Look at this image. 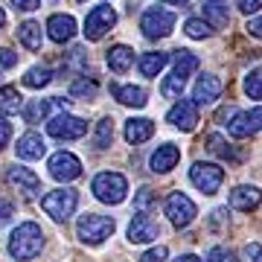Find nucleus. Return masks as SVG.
Returning <instances> with one entry per match:
<instances>
[{
  "label": "nucleus",
  "instance_id": "obj_1",
  "mask_svg": "<svg viewBox=\"0 0 262 262\" xmlns=\"http://www.w3.org/2000/svg\"><path fill=\"white\" fill-rule=\"evenodd\" d=\"M44 248V230L35 225V222H24L12 230V239H9V253L15 259H32L38 256Z\"/></svg>",
  "mask_w": 262,
  "mask_h": 262
},
{
  "label": "nucleus",
  "instance_id": "obj_2",
  "mask_svg": "<svg viewBox=\"0 0 262 262\" xmlns=\"http://www.w3.org/2000/svg\"><path fill=\"white\" fill-rule=\"evenodd\" d=\"M76 233H79V239L84 245H99L114 233V219L99 215V213H84L79 219V225H76Z\"/></svg>",
  "mask_w": 262,
  "mask_h": 262
},
{
  "label": "nucleus",
  "instance_id": "obj_3",
  "mask_svg": "<svg viewBox=\"0 0 262 262\" xmlns=\"http://www.w3.org/2000/svg\"><path fill=\"white\" fill-rule=\"evenodd\" d=\"M125 192H128V184L120 172H99L94 178V195L105 204H120L125 201Z\"/></svg>",
  "mask_w": 262,
  "mask_h": 262
},
{
  "label": "nucleus",
  "instance_id": "obj_4",
  "mask_svg": "<svg viewBox=\"0 0 262 262\" xmlns=\"http://www.w3.org/2000/svg\"><path fill=\"white\" fill-rule=\"evenodd\" d=\"M76 204H79V192L76 189H53L44 195L41 207H44V213L53 215L56 222H67L70 215H73Z\"/></svg>",
  "mask_w": 262,
  "mask_h": 262
},
{
  "label": "nucleus",
  "instance_id": "obj_5",
  "mask_svg": "<svg viewBox=\"0 0 262 262\" xmlns=\"http://www.w3.org/2000/svg\"><path fill=\"white\" fill-rule=\"evenodd\" d=\"M140 29L146 38H166L172 29H175V12L160 9V6H151V9L143 12L140 18Z\"/></svg>",
  "mask_w": 262,
  "mask_h": 262
},
{
  "label": "nucleus",
  "instance_id": "obj_6",
  "mask_svg": "<svg viewBox=\"0 0 262 262\" xmlns=\"http://www.w3.org/2000/svg\"><path fill=\"white\" fill-rule=\"evenodd\" d=\"M189 181H192L204 195H213V192H219L222 181H225V169L215 166V163H192Z\"/></svg>",
  "mask_w": 262,
  "mask_h": 262
},
{
  "label": "nucleus",
  "instance_id": "obj_7",
  "mask_svg": "<svg viewBox=\"0 0 262 262\" xmlns=\"http://www.w3.org/2000/svg\"><path fill=\"white\" fill-rule=\"evenodd\" d=\"M47 131L56 140H79V137L88 134V122L79 120V117H70V114H56L47 122Z\"/></svg>",
  "mask_w": 262,
  "mask_h": 262
},
{
  "label": "nucleus",
  "instance_id": "obj_8",
  "mask_svg": "<svg viewBox=\"0 0 262 262\" xmlns=\"http://www.w3.org/2000/svg\"><path fill=\"white\" fill-rule=\"evenodd\" d=\"M114 24H117V12H114V6H96V9L88 12L82 32H84L88 41H99V38H102Z\"/></svg>",
  "mask_w": 262,
  "mask_h": 262
},
{
  "label": "nucleus",
  "instance_id": "obj_9",
  "mask_svg": "<svg viewBox=\"0 0 262 262\" xmlns=\"http://www.w3.org/2000/svg\"><path fill=\"white\" fill-rule=\"evenodd\" d=\"M166 215L175 227H189L192 219H195V204H192V198H187L184 192H172V195L166 198Z\"/></svg>",
  "mask_w": 262,
  "mask_h": 262
},
{
  "label": "nucleus",
  "instance_id": "obj_10",
  "mask_svg": "<svg viewBox=\"0 0 262 262\" xmlns=\"http://www.w3.org/2000/svg\"><path fill=\"white\" fill-rule=\"evenodd\" d=\"M50 175L56 181H76L82 175V163L76 155L70 151H56L53 158H50Z\"/></svg>",
  "mask_w": 262,
  "mask_h": 262
},
{
  "label": "nucleus",
  "instance_id": "obj_11",
  "mask_svg": "<svg viewBox=\"0 0 262 262\" xmlns=\"http://www.w3.org/2000/svg\"><path fill=\"white\" fill-rule=\"evenodd\" d=\"M227 131L230 137H251L256 131H262V108H253V111H245V114H236L233 120L227 122Z\"/></svg>",
  "mask_w": 262,
  "mask_h": 262
},
{
  "label": "nucleus",
  "instance_id": "obj_12",
  "mask_svg": "<svg viewBox=\"0 0 262 262\" xmlns=\"http://www.w3.org/2000/svg\"><path fill=\"white\" fill-rule=\"evenodd\" d=\"M166 120L175 125V128L181 131H192L198 122V108H195V99H181V102H175L172 108H169Z\"/></svg>",
  "mask_w": 262,
  "mask_h": 262
},
{
  "label": "nucleus",
  "instance_id": "obj_13",
  "mask_svg": "<svg viewBox=\"0 0 262 262\" xmlns=\"http://www.w3.org/2000/svg\"><path fill=\"white\" fill-rule=\"evenodd\" d=\"M222 88H225V84H222L219 76L204 73V76H198L195 88H192V99H195V105H210L222 96Z\"/></svg>",
  "mask_w": 262,
  "mask_h": 262
},
{
  "label": "nucleus",
  "instance_id": "obj_14",
  "mask_svg": "<svg viewBox=\"0 0 262 262\" xmlns=\"http://www.w3.org/2000/svg\"><path fill=\"white\" fill-rule=\"evenodd\" d=\"M160 236V227L151 222L149 215H143L137 213L134 219H131V225H128V239L134 245H146V242H155Z\"/></svg>",
  "mask_w": 262,
  "mask_h": 262
},
{
  "label": "nucleus",
  "instance_id": "obj_15",
  "mask_svg": "<svg viewBox=\"0 0 262 262\" xmlns=\"http://www.w3.org/2000/svg\"><path fill=\"white\" fill-rule=\"evenodd\" d=\"M6 178H9L12 187H18V192H24V195H38V189H41V181H38V175L32 172V169L27 166H12L9 172H6Z\"/></svg>",
  "mask_w": 262,
  "mask_h": 262
},
{
  "label": "nucleus",
  "instance_id": "obj_16",
  "mask_svg": "<svg viewBox=\"0 0 262 262\" xmlns=\"http://www.w3.org/2000/svg\"><path fill=\"white\" fill-rule=\"evenodd\" d=\"M50 108H70V99H32V102L24 108V120L27 122H41L44 117L50 114Z\"/></svg>",
  "mask_w": 262,
  "mask_h": 262
},
{
  "label": "nucleus",
  "instance_id": "obj_17",
  "mask_svg": "<svg viewBox=\"0 0 262 262\" xmlns=\"http://www.w3.org/2000/svg\"><path fill=\"white\" fill-rule=\"evenodd\" d=\"M47 32H50V38H53L56 44H67V41L76 35L73 15H53V18L47 20Z\"/></svg>",
  "mask_w": 262,
  "mask_h": 262
},
{
  "label": "nucleus",
  "instance_id": "obj_18",
  "mask_svg": "<svg viewBox=\"0 0 262 262\" xmlns=\"http://www.w3.org/2000/svg\"><path fill=\"white\" fill-rule=\"evenodd\" d=\"M15 149H18V158H24V160H41V158H44V151H47V143H44L41 134L27 131V134L18 140Z\"/></svg>",
  "mask_w": 262,
  "mask_h": 262
},
{
  "label": "nucleus",
  "instance_id": "obj_19",
  "mask_svg": "<svg viewBox=\"0 0 262 262\" xmlns=\"http://www.w3.org/2000/svg\"><path fill=\"white\" fill-rule=\"evenodd\" d=\"M259 201H262V192L256 187H236L233 192H230V207H233V210H242V213L256 210Z\"/></svg>",
  "mask_w": 262,
  "mask_h": 262
},
{
  "label": "nucleus",
  "instance_id": "obj_20",
  "mask_svg": "<svg viewBox=\"0 0 262 262\" xmlns=\"http://www.w3.org/2000/svg\"><path fill=\"white\" fill-rule=\"evenodd\" d=\"M181 160V149L175 143H163L158 146V151L151 155V169L155 172H169V169H175V163Z\"/></svg>",
  "mask_w": 262,
  "mask_h": 262
},
{
  "label": "nucleus",
  "instance_id": "obj_21",
  "mask_svg": "<svg viewBox=\"0 0 262 262\" xmlns=\"http://www.w3.org/2000/svg\"><path fill=\"white\" fill-rule=\"evenodd\" d=\"M111 96L122 105H131V108H143L146 105V91L137 88V84H111Z\"/></svg>",
  "mask_w": 262,
  "mask_h": 262
},
{
  "label": "nucleus",
  "instance_id": "obj_22",
  "mask_svg": "<svg viewBox=\"0 0 262 262\" xmlns=\"http://www.w3.org/2000/svg\"><path fill=\"white\" fill-rule=\"evenodd\" d=\"M151 134H155V122L146 120V117H137V120H128V122H125V140L134 143V146L146 143Z\"/></svg>",
  "mask_w": 262,
  "mask_h": 262
},
{
  "label": "nucleus",
  "instance_id": "obj_23",
  "mask_svg": "<svg viewBox=\"0 0 262 262\" xmlns=\"http://www.w3.org/2000/svg\"><path fill=\"white\" fill-rule=\"evenodd\" d=\"M131 64H134V50L120 44V47H111L108 50V67L114 73H128Z\"/></svg>",
  "mask_w": 262,
  "mask_h": 262
},
{
  "label": "nucleus",
  "instance_id": "obj_24",
  "mask_svg": "<svg viewBox=\"0 0 262 262\" xmlns=\"http://www.w3.org/2000/svg\"><path fill=\"white\" fill-rule=\"evenodd\" d=\"M166 61H169L166 53H143L137 64H140V73L146 76V79H155V76L166 67Z\"/></svg>",
  "mask_w": 262,
  "mask_h": 262
},
{
  "label": "nucleus",
  "instance_id": "obj_25",
  "mask_svg": "<svg viewBox=\"0 0 262 262\" xmlns=\"http://www.w3.org/2000/svg\"><path fill=\"white\" fill-rule=\"evenodd\" d=\"M18 41L27 50H41V24L35 20H24L18 27Z\"/></svg>",
  "mask_w": 262,
  "mask_h": 262
},
{
  "label": "nucleus",
  "instance_id": "obj_26",
  "mask_svg": "<svg viewBox=\"0 0 262 262\" xmlns=\"http://www.w3.org/2000/svg\"><path fill=\"white\" fill-rule=\"evenodd\" d=\"M198 56L195 53H189V50H178V56H175V73L181 76V79H189V76L198 70Z\"/></svg>",
  "mask_w": 262,
  "mask_h": 262
},
{
  "label": "nucleus",
  "instance_id": "obj_27",
  "mask_svg": "<svg viewBox=\"0 0 262 262\" xmlns=\"http://www.w3.org/2000/svg\"><path fill=\"white\" fill-rule=\"evenodd\" d=\"M20 105H24V99H20L18 88L3 84V88H0V111L3 114H15V111H20Z\"/></svg>",
  "mask_w": 262,
  "mask_h": 262
},
{
  "label": "nucleus",
  "instance_id": "obj_28",
  "mask_svg": "<svg viewBox=\"0 0 262 262\" xmlns=\"http://www.w3.org/2000/svg\"><path fill=\"white\" fill-rule=\"evenodd\" d=\"M207 149L213 151V155H219V158H225V160H239V155H236L233 149H230V143L222 137V134H207Z\"/></svg>",
  "mask_w": 262,
  "mask_h": 262
},
{
  "label": "nucleus",
  "instance_id": "obj_29",
  "mask_svg": "<svg viewBox=\"0 0 262 262\" xmlns=\"http://www.w3.org/2000/svg\"><path fill=\"white\" fill-rule=\"evenodd\" d=\"M50 79H53L50 67L35 64V67H29V70H27V76H24V84H27V88H44V84H50Z\"/></svg>",
  "mask_w": 262,
  "mask_h": 262
},
{
  "label": "nucleus",
  "instance_id": "obj_30",
  "mask_svg": "<svg viewBox=\"0 0 262 262\" xmlns=\"http://www.w3.org/2000/svg\"><path fill=\"white\" fill-rule=\"evenodd\" d=\"M184 84H187V79H181L175 70L163 79V84H160V94L166 96V99H178L181 96V91H184Z\"/></svg>",
  "mask_w": 262,
  "mask_h": 262
},
{
  "label": "nucleus",
  "instance_id": "obj_31",
  "mask_svg": "<svg viewBox=\"0 0 262 262\" xmlns=\"http://www.w3.org/2000/svg\"><path fill=\"white\" fill-rule=\"evenodd\" d=\"M245 94L251 99H262V67H256L245 76Z\"/></svg>",
  "mask_w": 262,
  "mask_h": 262
},
{
  "label": "nucleus",
  "instance_id": "obj_32",
  "mask_svg": "<svg viewBox=\"0 0 262 262\" xmlns=\"http://www.w3.org/2000/svg\"><path fill=\"white\" fill-rule=\"evenodd\" d=\"M210 29L213 27L201 18H189L187 24H184V32H187L189 38H210Z\"/></svg>",
  "mask_w": 262,
  "mask_h": 262
},
{
  "label": "nucleus",
  "instance_id": "obj_33",
  "mask_svg": "<svg viewBox=\"0 0 262 262\" xmlns=\"http://www.w3.org/2000/svg\"><path fill=\"white\" fill-rule=\"evenodd\" d=\"M114 143V125L111 120H102L96 125V149H108Z\"/></svg>",
  "mask_w": 262,
  "mask_h": 262
},
{
  "label": "nucleus",
  "instance_id": "obj_34",
  "mask_svg": "<svg viewBox=\"0 0 262 262\" xmlns=\"http://www.w3.org/2000/svg\"><path fill=\"white\" fill-rule=\"evenodd\" d=\"M204 12H207V18L213 20L215 27H227V24H230V15H227V12L219 6V3H210V6H204Z\"/></svg>",
  "mask_w": 262,
  "mask_h": 262
},
{
  "label": "nucleus",
  "instance_id": "obj_35",
  "mask_svg": "<svg viewBox=\"0 0 262 262\" xmlns=\"http://www.w3.org/2000/svg\"><path fill=\"white\" fill-rule=\"evenodd\" d=\"M151 207H155V195H151V189H140V192L134 195V210L146 215Z\"/></svg>",
  "mask_w": 262,
  "mask_h": 262
},
{
  "label": "nucleus",
  "instance_id": "obj_36",
  "mask_svg": "<svg viewBox=\"0 0 262 262\" xmlns=\"http://www.w3.org/2000/svg\"><path fill=\"white\" fill-rule=\"evenodd\" d=\"M70 94L73 96H94L96 94V82L94 79H79V82H73Z\"/></svg>",
  "mask_w": 262,
  "mask_h": 262
},
{
  "label": "nucleus",
  "instance_id": "obj_37",
  "mask_svg": "<svg viewBox=\"0 0 262 262\" xmlns=\"http://www.w3.org/2000/svg\"><path fill=\"white\" fill-rule=\"evenodd\" d=\"M169 256V251L163 248V245H158V248H151V251H146L140 256V262H163Z\"/></svg>",
  "mask_w": 262,
  "mask_h": 262
},
{
  "label": "nucleus",
  "instance_id": "obj_38",
  "mask_svg": "<svg viewBox=\"0 0 262 262\" xmlns=\"http://www.w3.org/2000/svg\"><path fill=\"white\" fill-rule=\"evenodd\" d=\"M207 259H210V262H239V259H236V253L225 251V248H213Z\"/></svg>",
  "mask_w": 262,
  "mask_h": 262
},
{
  "label": "nucleus",
  "instance_id": "obj_39",
  "mask_svg": "<svg viewBox=\"0 0 262 262\" xmlns=\"http://www.w3.org/2000/svg\"><path fill=\"white\" fill-rule=\"evenodd\" d=\"M12 213H15V204H12L9 198L0 192V222H6V219H9Z\"/></svg>",
  "mask_w": 262,
  "mask_h": 262
},
{
  "label": "nucleus",
  "instance_id": "obj_40",
  "mask_svg": "<svg viewBox=\"0 0 262 262\" xmlns=\"http://www.w3.org/2000/svg\"><path fill=\"white\" fill-rule=\"evenodd\" d=\"M15 61H18V53H12V50H3V47H0V70L12 67Z\"/></svg>",
  "mask_w": 262,
  "mask_h": 262
},
{
  "label": "nucleus",
  "instance_id": "obj_41",
  "mask_svg": "<svg viewBox=\"0 0 262 262\" xmlns=\"http://www.w3.org/2000/svg\"><path fill=\"white\" fill-rule=\"evenodd\" d=\"M236 6H239L245 15H251V12H259L262 9V0H236Z\"/></svg>",
  "mask_w": 262,
  "mask_h": 262
},
{
  "label": "nucleus",
  "instance_id": "obj_42",
  "mask_svg": "<svg viewBox=\"0 0 262 262\" xmlns=\"http://www.w3.org/2000/svg\"><path fill=\"white\" fill-rule=\"evenodd\" d=\"M245 253H248V259H251V262H262V245L259 242L245 245Z\"/></svg>",
  "mask_w": 262,
  "mask_h": 262
},
{
  "label": "nucleus",
  "instance_id": "obj_43",
  "mask_svg": "<svg viewBox=\"0 0 262 262\" xmlns=\"http://www.w3.org/2000/svg\"><path fill=\"white\" fill-rule=\"evenodd\" d=\"M9 137H12V122L0 117V149H3L6 143H9Z\"/></svg>",
  "mask_w": 262,
  "mask_h": 262
},
{
  "label": "nucleus",
  "instance_id": "obj_44",
  "mask_svg": "<svg viewBox=\"0 0 262 262\" xmlns=\"http://www.w3.org/2000/svg\"><path fill=\"white\" fill-rule=\"evenodd\" d=\"M15 3V9H20V12H35L38 6H41V0H12Z\"/></svg>",
  "mask_w": 262,
  "mask_h": 262
},
{
  "label": "nucleus",
  "instance_id": "obj_45",
  "mask_svg": "<svg viewBox=\"0 0 262 262\" xmlns=\"http://www.w3.org/2000/svg\"><path fill=\"white\" fill-rule=\"evenodd\" d=\"M245 29H248V35H253V38H262V18H251Z\"/></svg>",
  "mask_w": 262,
  "mask_h": 262
},
{
  "label": "nucleus",
  "instance_id": "obj_46",
  "mask_svg": "<svg viewBox=\"0 0 262 262\" xmlns=\"http://www.w3.org/2000/svg\"><path fill=\"white\" fill-rule=\"evenodd\" d=\"M175 262H201L198 256H192V253H184V256H178Z\"/></svg>",
  "mask_w": 262,
  "mask_h": 262
},
{
  "label": "nucleus",
  "instance_id": "obj_47",
  "mask_svg": "<svg viewBox=\"0 0 262 262\" xmlns=\"http://www.w3.org/2000/svg\"><path fill=\"white\" fill-rule=\"evenodd\" d=\"M163 3H169V6H187V0H163Z\"/></svg>",
  "mask_w": 262,
  "mask_h": 262
},
{
  "label": "nucleus",
  "instance_id": "obj_48",
  "mask_svg": "<svg viewBox=\"0 0 262 262\" xmlns=\"http://www.w3.org/2000/svg\"><path fill=\"white\" fill-rule=\"evenodd\" d=\"M3 24H6V12L0 9V27H3Z\"/></svg>",
  "mask_w": 262,
  "mask_h": 262
},
{
  "label": "nucleus",
  "instance_id": "obj_49",
  "mask_svg": "<svg viewBox=\"0 0 262 262\" xmlns=\"http://www.w3.org/2000/svg\"><path fill=\"white\" fill-rule=\"evenodd\" d=\"M213 3H219V0H213Z\"/></svg>",
  "mask_w": 262,
  "mask_h": 262
}]
</instances>
